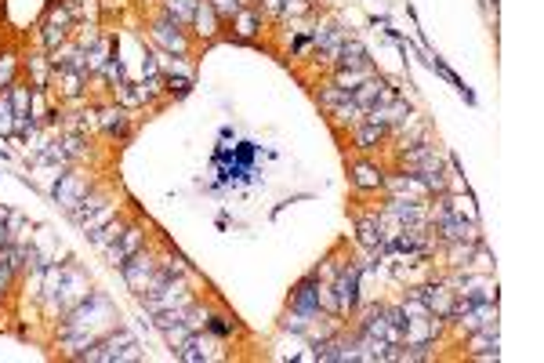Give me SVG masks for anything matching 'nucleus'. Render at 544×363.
Masks as SVG:
<instances>
[{
	"label": "nucleus",
	"mask_w": 544,
	"mask_h": 363,
	"mask_svg": "<svg viewBox=\"0 0 544 363\" xmlns=\"http://www.w3.org/2000/svg\"><path fill=\"white\" fill-rule=\"evenodd\" d=\"M421 298H425L428 312H436V316H454V298H450L446 287H425Z\"/></svg>",
	"instance_id": "4"
},
{
	"label": "nucleus",
	"mask_w": 544,
	"mask_h": 363,
	"mask_svg": "<svg viewBox=\"0 0 544 363\" xmlns=\"http://www.w3.org/2000/svg\"><path fill=\"white\" fill-rule=\"evenodd\" d=\"M11 76H15V58L4 55V58H0V87L11 84Z\"/></svg>",
	"instance_id": "15"
},
{
	"label": "nucleus",
	"mask_w": 544,
	"mask_h": 363,
	"mask_svg": "<svg viewBox=\"0 0 544 363\" xmlns=\"http://www.w3.org/2000/svg\"><path fill=\"white\" fill-rule=\"evenodd\" d=\"M294 312H301V316H316V312H319V287L301 283L298 294H294Z\"/></svg>",
	"instance_id": "5"
},
{
	"label": "nucleus",
	"mask_w": 544,
	"mask_h": 363,
	"mask_svg": "<svg viewBox=\"0 0 544 363\" xmlns=\"http://www.w3.org/2000/svg\"><path fill=\"white\" fill-rule=\"evenodd\" d=\"M211 330H214V335H229V323H221V320H211Z\"/></svg>",
	"instance_id": "18"
},
{
	"label": "nucleus",
	"mask_w": 544,
	"mask_h": 363,
	"mask_svg": "<svg viewBox=\"0 0 544 363\" xmlns=\"http://www.w3.org/2000/svg\"><path fill=\"white\" fill-rule=\"evenodd\" d=\"M80 193H84V185H80L76 178H66V182L58 185V203H62V208H69V211H73L76 203L84 200V196H80Z\"/></svg>",
	"instance_id": "6"
},
{
	"label": "nucleus",
	"mask_w": 544,
	"mask_h": 363,
	"mask_svg": "<svg viewBox=\"0 0 544 363\" xmlns=\"http://www.w3.org/2000/svg\"><path fill=\"white\" fill-rule=\"evenodd\" d=\"M138 244H142V229H124L120 240H117V247H109V262H113V265H124V262L138 251Z\"/></svg>",
	"instance_id": "3"
},
{
	"label": "nucleus",
	"mask_w": 544,
	"mask_h": 363,
	"mask_svg": "<svg viewBox=\"0 0 544 363\" xmlns=\"http://www.w3.org/2000/svg\"><path fill=\"white\" fill-rule=\"evenodd\" d=\"M167 11L174 15V22H189L196 11V0H167Z\"/></svg>",
	"instance_id": "10"
},
{
	"label": "nucleus",
	"mask_w": 544,
	"mask_h": 363,
	"mask_svg": "<svg viewBox=\"0 0 544 363\" xmlns=\"http://www.w3.org/2000/svg\"><path fill=\"white\" fill-rule=\"evenodd\" d=\"M338 312H348V309H356L359 302V269L356 265H348V269H341L338 276Z\"/></svg>",
	"instance_id": "1"
},
{
	"label": "nucleus",
	"mask_w": 544,
	"mask_h": 363,
	"mask_svg": "<svg viewBox=\"0 0 544 363\" xmlns=\"http://www.w3.org/2000/svg\"><path fill=\"white\" fill-rule=\"evenodd\" d=\"M4 283H8V269H0V291H4Z\"/></svg>",
	"instance_id": "19"
},
{
	"label": "nucleus",
	"mask_w": 544,
	"mask_h": 363,
	"mask_svg": "<svg viewBox=\"0 0 544 363\" xmlns=\"http://www.w3.org/2000/svg\"><path fill=\"white\" fill-rule=\"evenodd\" d=\"M356 185H363V189H377V185H381V171L371 167V164H359V167H356Z\"/></svg>",
	"instance_id": "11"
},
{
	"label": "nucleus",
	"mask_w": 544,
	"mask_h": 363,
	"mask_svg": "<svg viewBox=\"0 0 544 363\" xmlns=\"http://www.w3.org/2000/svg\"><path fill=\"white\" fill-rule=\"evenodd\" d=\"M120 269H124L127 283H131L135 291H146V287H149V280H153V262H149L146 255H138V258H131V262H124Z\"/></svg>",
	"instance_id": "2"
},
{
	"label": "nucleus",
	"mask_w": 544,
	"mask_h": 363,
	"mask_svg": "<svg viewBox=\"0 0 544 363\" xmlns=\"http://www.w3.org/2000/svg\"><path fill=\"white\" fill-rule=\"evenodd\" d=\"M193 19H196V26H200V37H214V8L207 4H196V11H193Z\"/></svg>",
	"instance_id": "8"
},
{
	"label": "nucleus",
	"mask_w": 544,
	"mask_h": 363,
	"mask_svg": "<svg viewBox=\"0 0 544 363\" xmlns=\"http://www.w3.org/2000/svg\"><path fill=\"white\" fill-rule=\"evenodd\" d=\"M15 131V113H11V94L4 91L0 94V135H11Z\"/></svg>",
	"instance_id": "12"
},
{
	"label": "nucleus",
	"mask_w": 544,
	"mask_h": 363,
	"mask_svg": "<svg viewBox=\"0 0 544 363\" xmlns=\"http://www.w3.org/2000/svg\"><path fill=\"white\" fill-rule=\"evenodd\" d=\"M211 8H214L218 15H226V19H229V15H236V0H214Z\"/></svg>",
	"instance_id": "16"
},
{
	"label": "nucleus",
	"mask_w": 544,
	"mask_h": 363,
	"mask_svg": "<svg viewBox=\"0 0 544 363\" xmlns=\"http://www.w3.org/2000/svg\"><path fill=\"white\" fill-rule=\"evenodd\" d=\"M113 214H117V208H113V203H105V208H102L99 214H94V218H84V229L94 236V233H99V229L109 222V218H113Z\"/></svg>",
	"instance_id": "13"
},
{
	"label": "nucleus",
	"mask_w": 544,
	"mask_h": 363,
	"mask_svg": "<svg viewBox=\"0 0 544 363\" xmlns=\"http://www.w3.org/2000/svg\"><path fill=\"white\" fill-rule=\"evenodd\" d=\"M356 142H359V149H374L377 142H381V124H366V128H359L356 131Z\"/></svg>",
	"instance_id": "9"
},
{
	"label": "nucleus",
	"mask_w": 544,
	"mask_h": 363,
	"mask_svg": "<svg viewBox=\"0 0 544 363\" xmlns=\"http://www.w3.org/2000/svg\"><path fill=\"white\" fill-rule=\"evenodd\" d=\"M239 33H244V37L254 33V19H250V15H239Z\"/></svg>",
	"instance_id": "17"
},
{
	"label": "nucleus",
	"mask_w": 544,
	"mask_h": 363,
	"mask_svg": "<svg viewBox=\"0 0 544 363\" xmlns=\"http://www.w3.org/2000/svg\"><path fill=\"white\" fill-rule=\"evenodd\" d=\"M153 37L164 44V47H171V51H185V40H182V33H178V26H156Z\"/></svg>",
	"instance_id": "7"
},
{
	"label": "nucleus",
	"mask_w": 544,
	"mask_h": 363,
	"mask_svg": "<svg viewBox=\"0 0 544 363\" xmlns=\"http://www.w3.org/2000/svg\"><path fill=\"white\" fill-rule=\"evenodd\" d=\"M102 124H105L109 131H124V128H127L124 109H105V113H102Z\"/></svg>",
	"instance_id": "14"
}]
</instances>
